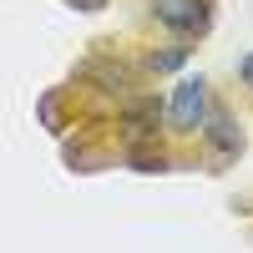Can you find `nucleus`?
<instances>
[{
	"label": "nucleus",
	"mask_w": 253,
	"mask_h": 253,
	"mask_svg": "<svg viewBox=\"0 0 253 253\" xmlns=\"http://www.w3.org/2000/svg\"><path fill=\"white\" fill-rule=\"evenodd\" d=\"M167 107H172V126L177 132H198V126L208 122V81L203 76H187V81H177V91H172V101H167Z\"/></svg>",
	"instance_id": "nucleus-2"
},
{
	"label": "nucleus",
	"mask_w": 253,
	"mask_h": 253,
	"mask_svg": "<svg viewBox=\"0 0 253 253\" xmlns=\"http://www.w3.org/2000/svg\"><path fill=\"white\" fill-rule=\"evenodd\" d=\"M203 137H208V147H218V152H243V126H238V117L228 112V107H213V112H208Z\"/></svg>",
	"instance_id": "nucleus-3"
},
{
	"label": "nucleus",
	"mask_w": 253,
	"mask_h": 253,
	"mask_svg": "<svg viewBox=\"0 0 253 253\" xmlns=\"http://www.w3.org/2000/svg\"><path fill=\"white\" fill-rule=\"evenodd\" d=\"M187 61V46H172V51H152L147 56V71H177Z\"/></svg>",
	"instance_id": "nucleus-4"
},
{
	"label": "nucleus",
	"mask_w": 253,
	"mask_h": 253,
	"mask_svg": "<svg viewBox=\"0 0 253 253\" xmlns=\"http://www.w3.org/2000/svg\"><path fill=\"white\" fill-rule=\"evenodd\" d=\"M152 15H157V26H167L182 46L187 41H203L208 36V0H152Z\"/></svg>",
	"instance_id": "nucleus-1"
},
{
	"label": "nucleus",
	"mask_w": 253,
	"mask_h": 253,
	"mask_svg": "<svg viewBox=\"0 0 253 253\" xmlns=\"http://www.w3.org/2000/svg\"><path fill=\"white\" fill-rule=\"evenodd\" d=\"M238 81H243V86H253V51L238 61Z\"/></svg>",
	"instance_id": "nucleus-5"
}]
</instances>
